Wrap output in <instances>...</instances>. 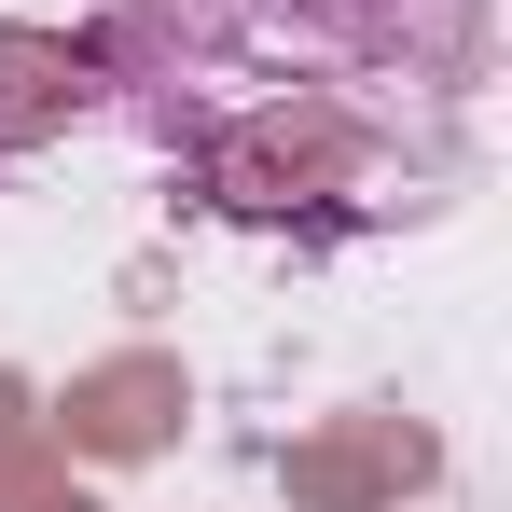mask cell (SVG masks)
Returning <instances> with one entry per match:
<instances>
[{
  "instance_id": "6da1fadb",
  "label": "cell",
  "mask_w": 512,
  "mask_h": 512,
  "mask_svg": "<svg viewBox=\"0 0 512 512\" xmlns=\"http://www.w3.org/2000/svg\"><path fill=\"white\" fill-rule=\"evenodd\" d=\"M180 194L277 250H374L471 194L485 0H111L84 42Z\"/></svg>"
}]
</instances>
